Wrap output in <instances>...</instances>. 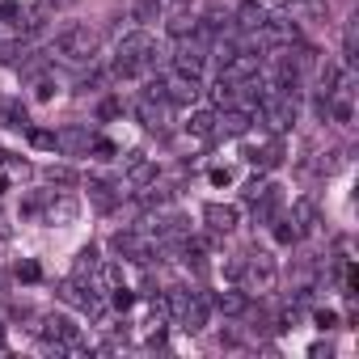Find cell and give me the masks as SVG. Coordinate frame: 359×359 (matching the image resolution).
Returning a JSON list of instances; mask_svg holds the SVG:
<instances>
[{
	"mask_svg": "<svg viewBox=\"0 0 359 359\" xmlns=\"http://www.w3.org/2000/svg\"><path fill=\"white\" fill-rule=\"evenodd\" d=\"M97 114H102V118H114V114H118V102H102V110H97Z\"/></svg>",
	"mask_w": 359,
	"mask_h": 359,
	"instance_id": "28",
	"label": "cell"
},
{
	"mask_svg": "<svg viewBox=\"0 0 359 359\" xmlns=\"http://www.w3.org/2000/svg\"><path fill=\"white\" fill-rule=\"evenodd\" d=\"M43 5H51V9H55V5H72V0H43Z\"/></svg>",
	"mask_w": 359,
	"mask_h": 359,
	"instance_id": "30",
	"label": "cell"
},
{
	"mask_svg": "<svg viewBox=\"0 0 359 359\" xmlns=\"http://www.w3.org/2000/svg\"><path fill=\"white\" fill-rule=\"evenodd\" d=\"M127 177H131V187H152L156 182V161H148L140 152H127Z\"/></svg>",
	"mask_w": 359,
	"mask_h": 359,
	"instance_id": "6",
	"label": "cell"
},
{
	"mask_svg": "<svg viewBox=\"0 0 359 359\" xmlns=\"http://www.w3.org/2000/svg\"><path fill=\"white\" fill-rule=\"evenodd\" d=\"M89 199H93L102 212H110V208L118 203V195H110V187H106V182H89Z\"/></svg>",
	"mask_w": 359,
	"mask_h": 359,
	"instance_id": "17",
	"label": "cell"
},
{
	"mask_svg": "<svg viewBox=\"0 0 359 359\" xmlns=\"http://www.w3.org/2000/svg\"><path fill=\"white\" fill-rule=\"evenodd\" d=\"M51 51L64 55V60H93L97 34H93L89 26H64V30L55 34V47H51Z\"/></svg>",
	"mask_w": 359,
	"mask_h": 359,
	"instance_id": "1",
	"label": "cell"
},
{
	"mask_svg": "<svg viewBox=\"0 0 359 359\" xmlns=\"http://www.w3.org/2000/svg\"><path fill=\"white\" fill-rule=\"evenodd\" d=\"M296 237H300V233H296V224H283V220H279V229H275V241H283V245H287V241H296Z\"/></svg>",
	"mask_w": 359,
	"mask_h": 359,
	"instance_id": "26",
	"label": "cell"
},
{
	"mask_svg": "<svg viewBox=\"0 0 359 359\" xmlns=\"http://www.w3.org/2000/svg\"><path fill=\"white\" fill-rule=\"evenodd\" d=\"M30 51H26V43H0V60L5 64H13V68H22V60H26Z\"/></svg>",
	"mask_w": 359,
	"mask_h": 359,
	"instance_id": "19",
	"label": "cell"
},
{
	"mask_svg": "<svg viewBox=\"0 0 359 359\" xmlns=\"http://www.w3.org/2000/svg\"><path fill=\"white\" fill-rule=\"evenodd\" d=\"M212 304H216V309H220V313H229V317H241V313H245V309H250V300H245V296H241V292H220V296H216V300H212Z\"/></svg>",
	"mask_w": 359,
	"mask_h": 359,
	"instance_id": "14",
	"label": "cell"
},
{
	"mask_svg": "<svg viewBox=\"0 0 359 359\" xmlns=\"http://www.w3.org/2000/svg\"><path fill=\"white\" fill-rule=\"evenodd\" d=\"M0 351H5V330H0Z\"/></svg>",
	"mask_w": 359,
	"mask_h": 359,
	"instance_id": "32",
	"label": "cell"
},
{
	"mask_svg": "<svg viewBox=\"0 0 359 359\" xmlns=\"http://www.w3.org/2000/svg\"><path fill=\"white\" fill-rule=\"evenodd\" d=\"M18 275H22V279H39V266H34V262H26V266H18Z\"/></svg>",
	"mask_w": 359,
	"mask_h": 359,
	"instance_id": "29",
	"label": "cell"
},
{
	"mask_svg": "<svg viewBox=\"0 0 359 359\" xmlns=\"http://www.w3.org/2000/svg\"><path fill=\"white\" fill-rule=\"evenodd\" d=\"M89 144H93V140H89L85 127H68V131L55 135V148H64V152H81V148H89Z\"/></svg>",
	"mask_w": 359,
	"mask_h": 359,
	"instance_id": "12",
	"label": "cell"
},
{
	"mask_svg": "<svg viewBox=\"0 0 359 359\" xmlns=\"http://www.w3.org/2000/svg\"><path fill=\"white\" fill-rule=\"evenodd\" d=\"M161 5H187V0H161Z\"/></svg>",
	"mask_w": 359,
	"mask_h": 359,
	"instance_id": "31",
	"label": "cell"
},
{
	"mask_svg": "<svg viewBox=\"0 0 359 359\" xmlns=\"http://www.w3.org/2000/svg\"><path fill=\"white\" fill-rule=\"evenodd\" d=\"M199 76H191V72H173L169 81H161V97H169L173 106H191V102H199Z\"/></svg>",
	"mask_w": 359,
	"mask_h": 359,
	"instance_id": "3",
	"label": "cell"
},
{
	"mask_svg": "<svg viewBox=\"0 0 359 359\" xmlns=\"http://www.w3.org/2000/svg\"><path fill=\"white\" fill-rule=\"evenodd\" d=\"M250 118H254V110L229 106L224 114H216V131H224V135H245V131H250Z\"/></svg>",
	"mask_w": 359,
	"mask_h": 359,
	"instance_id": "7",
	"label": "cell"
},
{
	"mask_svg": "<svg viewBox=\"0 0 359 359\" xmlns=\"http://www.w3.org/2000/svg\"><path fill=\"white\" fill-rule=\"evenodd\" d=\"M161 13H165L161 0H135V5H131V22H135V26H148V22H156Z\"/></svg>",
	"mask_w": 359,
	"mask_h": 359,
	"instance_id": "13",
	"label": "cell"
},
{
	"mask_svg": "<svg viewBox=\"0 0 359 359\" xmlns=\"http://www.w3.org/2000/svg\"><path fill=\"white\" fill-rule=\"evenodd\" d=\"M191 131H195V135H212V131H216V114H212V110H199V114L191 118Z\"/></svg>",
	"mask_w": 359,
	"mask_h": 359,
	"instance_id": "21",
	"label": "cell"
},
{
	"mask_svg": "<svg viewBox=\"0 0 359 359\" xmlns=\"http://www.w3.org/2000/svg\"><path fill=\"white\" fill-rule=\"evenodd\" d=\"M47 182H51V187H72V169L51 165V169H47Z\"/></svg>",
	"mask_w": 359,
	"mask_h": 359,
	"instance_id": "23",
	"label": "cell"
},
{
	"mask_svg": "<svg viewBox=\"0 0 359 359\" xmlns=\"http://www.w3.org/2000/svg\"><path fill=\"white\" fill-rule=\"evenodd\" d=\"M114 254H123V258H131V262H152V241H144V237H135V233H114Z\"/></svg>",
	"mask_w": 359,
	"mask_h": 359,
	"instance_id": "4",
	"label": "cell"
},
{
	"mask_svg": "<svg viewBox=\"0 0 359 359\" xmlns=\"http://www.w3.org/2000/svg\"><path fill=\"white\" fill-rule=\"evenodd\" d=\"M203 220L216 229V233H233L237 229V208H224V203H212L208 212H203Z\"/></svg>",
	"mask_w": 359,
	"mask_h": 359,
	"instance_id": "10",
	"label": "cell"
},
{
	"mask_svg": "<svg viewBox=\"0 0 359 359\" xmlns=\"http://www.w3.org/2000/svg\"><path fill=\"white\" fill-rule=\"evenodd\" d=\"M0 123L5 127H26V106L22 102H0Z\"/></svg>",
	"mask_w": 359,
	"mask_h": 359,
	"instance_id": "16",
	"label": "cell"
},
{
	"mask_svg": "<svg viewBox=\"0 0 359 359\" xmlns=\"http://www.w3.org/2000/svg\"><path fill=\"white\" fill-rule=\"evenodd\" d=\"M97 271V250L89 245V250H81V258H76V275H93Z\"/></svg>",
	"mask_w": 359,
	"mask_h": 359,
	"instance_id": "22",
	"label": "cell"
},
{
	"mask_svg": "<svg viewBox=\"0 0 359 359\" xmlns=\"http://www.w3.org/2000/svg\"><path fill=\"white\" fill-rule=\"evenodd\" d=\"M292 224H296V233H313V229H317V208H313L309 199H304V203H296Z\"/></svg>",
	"mask_w": 359,
	"mask_h": 359,
	"instance_id": "15",
	"label": "cell"
},
{
	"mask_svg": "<svg viewBox=\"0 0 359 359\" xmlns=\"http://www.w3.org/2000/svg\"><path fill=\"white\" fill-rule=\"evenodd\" d=\"M0 22H22V5H13V0H0Z\"/></svg>",
	"mask_w": 359,
	"mask_h": 359,
	"instance_id": "24",
	"label": "cell"
},
{
	"mask_svg": "<svg viewBox=\"0 0 359 359\" xmlns=\"http://www.w3.org/2000/svg\"><path fill=\"white\" fill-rule=\"evenodd\" d=\"M177 321H182L187 330H203V325H208V300L191 292V300L182 304V313H177Z\"/></svg>",
	"mask_w": 359,
	"mask_h": 359,
	"instance_id": "8",
	"label": "cell"
},
{
	"mask_svg": "<svg viewBox=\"0 0 359 359\" xmlns=\"http://www.w3.org/2000/svg\"><path fill=\"white\" fill-rule=\"evenodd\" d=\"M156 102H161V97H144V102L135 106V114H140L148 127H156V123H161V106H156Z\"/></svg>",
	"mask_w": 359,
	"mask_h": 359,
	"instance_id": "20",
	"label": "cell"
},
{
	"mask_svg": "<svg viewBox=\"0 0 359 359\" xmlns=\"http://www.w3.org/2000/svg\"><path fill=\"white\" fill-rule=\"evenodd\" d=\"M266 22V9H262V0H245V5L237 9V26L241 30H258Z\"/></svg>",
	"mask_w": 359,
	"mask_h": 359,
	"instance_id": "11",
	"label": "cell"
},
{
	"mask_svg": "<svg viewBox=\"0 0 359 359\" xmlns=\"http://www.w3.org/2000/svg\"><path fill=\"white\" fill-rule=\"evenodd\" d=\"M199 30V18H187V13H177L173 22H169V34L173 39H187V34H195Z\"/></svg>",
	"mask_w": 359,
	"mask_h": 359,
	"instance_id": "18",
	"label": "cell"
},
{
	"mask_svg": "<svg viewBox=\"0 0 359 359\" xmlns=\"http://www.w3.org/2000/svg\"><path fill=\"white\" fill-rule=\"evenodd\" d=\"M93 148H97V156H102V161H110V156H114V144H106V140H97Z\"/></svg>",
	"mask_w": 359,
	"mask_h": 359,
	"instance_id": "27",
	"label": "cell"
},
{
	"mask_svg": "<svg viewBox=\"0 0 359 359\" xmlns=\"http://www.w3.org/2000/svg\"><path fill=\"white\" fill-rule=\"evenodd\" d=\"M60 300H68V304H76V309H85V313H102V300H97L93 292H85L81 283H64V287H60Z\"/></svg>",
	"mask_w": 359,
	"mask_h": 359,
	"instance_id": "9",
	"label": "cell"
},
{
	"mask_svg": "<svg viewBox=\"0 0 359 359\" xmlns=\"http://www.w3.org/2000/svg\"><path fill=\"white\" fill-rule=\"evenodd\" d=\"M237 279H245L250 292L266 296L275 287V262H271V254H250V262H241V275Z\"/></svg>",
	"mask_w": 359,
	"mask_h": 359,
	"instance_id": "2",
	"label": "cell"
},
{
	"mask_svg": "<svg viewBox=\"0 0 359 359\" xmlns=\"http://www.w3.org/2000/svg\"><path fill=\"white\" fill-rule=\"evenodd\" d=\"M43 334L55 338V351L68 346V342H76V325H72L64 313H47V317H43Z\"/></svg>",
	"mask_w": 359,
	"mask_h": 359,
	"instance_id": "5",
	"label": "cell"
},
{
	"mask_svg": "<svg viewBox=\"0 0 359 359\" xmlns=\"http://www.w3.org/2000/svg\"><path fill=\"white\" fill-rule=\"evenodd\" d=\"M30 144L34 148H55V131H30Z\"/></svg>",
	"mask_w": 359,
	"mask_h": 359,
	"instance_id": "25",
	"label": "cell"
}]
</instances>
